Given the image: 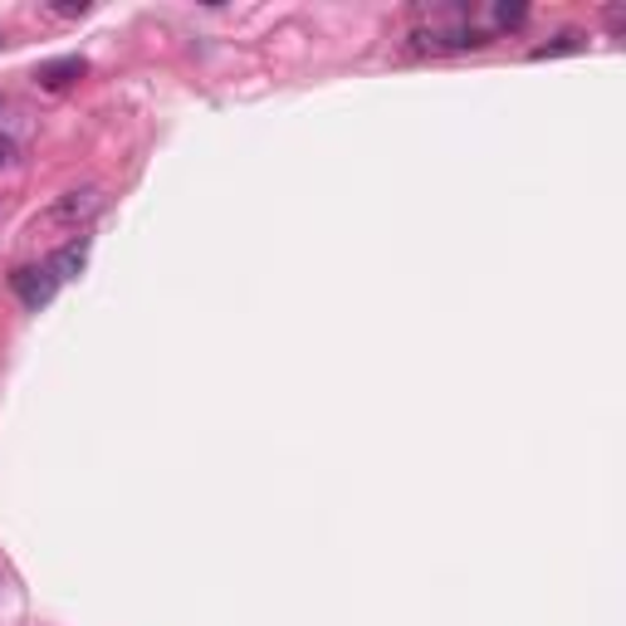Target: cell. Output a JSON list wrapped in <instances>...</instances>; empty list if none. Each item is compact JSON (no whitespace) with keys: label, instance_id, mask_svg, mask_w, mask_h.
Listing matches in <instances>:
<instances>
[{"label":"cell","instance_id":"obj_1","mask_svg":"<svg viewBox=\"0 0 626 626\" xmlns=\"http://www.w3.org/2000/svg\"><path fill=\"white\" fill-rule=\"evenodd\" d=\"M98 211H103V191H98V187L64 191L44 216H34V230H40V226H64V230H73V226H83V220H93Z\"/></svg>","mask_w":626,"mask_h":626},{"label":"cell","instance_id":"obj_2","mask_svg":"<svg viewBox=\"0 0 626 626\" xmlns=\"http://www.w3.org/2000/svg\"><path fill=\"white\" fill-rule=\"evenodd\" d=\"M10 289L20 294L24 309H44V304L59 294V275L49 265H20L16 275H10Z\"/></svg>","mask_w":626,"mask_h":626},{"label":"cell","instance_id":"obj_3","mask_svg":"<svg viewBox=\"0 0 626 626\" xmlns=\"http://www.w3.org/2000/svg\"><path fill=\"white\" fill-rule=\"evenodd\" d=\"M411 40H416V49L446 54V49H480V44H489V34L475 30V24H450V30H416Z\"/></svg>","mask_w":626,"mask_h":626},{"label":"cell","instance_id":"obj_4","mask_svg":"<svg viewBox=\"0 0 626 626\" xmlns=\"http://www.w3.org/2000/svg\"><path fill=\"white\" fill-rule=\"evenodd\" d=\"M83 73H89V59L83 54H69V59H54V64H40L34 69V83H40V89H69L73 79H83Z\"/></svg>","mask_w":626,"mask_h":626},{"label":"cell","instance_id":"obj_5","mask_svg":"<svg viewBox=\"0 0 626 626\" xmlns=\"http://www.w3.org/2000/svg\"><path fill=\"white\" fill-rule=\"evenodd\" d=\"M83 260H89V240H73V245H64V250L54 255V260H49V269H54L59 279H79Z\"/></svg>","mask_w":626,"mask_h":626},{"label":"cell","instance_id":"obj_6","mask_svg":"<svg viewBox=\"0 0 626 626\" xmlns=\"http://www.w3.org/2000/svg\"><path fill=\"white\" fill-rule=\"evenodd\" d=\"M524 20H529V6H519V0H514V6H509V0H499V6H495V24H499V30H519Z\"/></svg>","mask_w":626,"mask_h":626},{"label":"cell","instance_id":"obj_7","mask_svg":"<svg viewBox=\"0 0 626 626\" xmlns=\"http://www.w3.org/2000/svg\"><path fill=\"white\" fill-rule=\"evenodd\" d=\"M573 49H578V34H558L554 44H538L529 59H554V54H573Z\"/></svg>","mask_w":626,"mask_h":626},{"label":"cell","instance_id":"obj_8","mask_svg":"<svg viewBox=\"0 0 626 626\" xmlns=\"http://www.w3.org/2000/svg\"><path fill=\"white\" fill-rule=\"evenodd\" d=\"M10 157H16V147H10V138H0V167H6Z\"/></svg>","mask_w":626,"mask_h":626}]
</instances>
